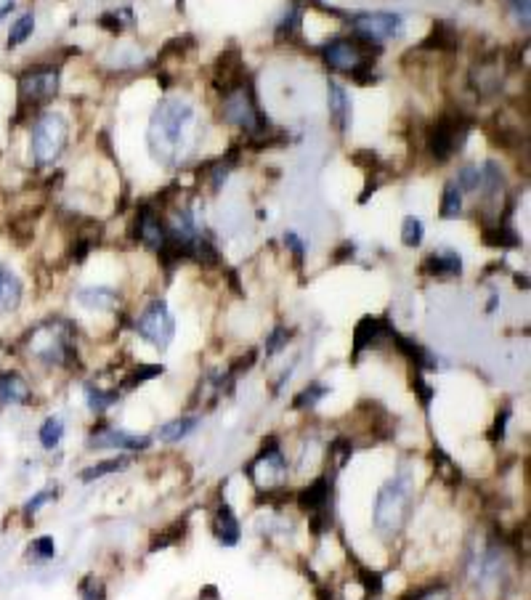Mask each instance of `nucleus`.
<instances>
[{
  "label": "nucleus",
  "mask_w": 531,
  "mask_h": 600,
  "mask_svg": "<svg viewBox=\"0 0 531 600\" xmlns=\"http://www.w3.org/2000/svg\"><path fill=\"white\" fill-rule=\"evenodd\" d=\"M194 128V107L183 99H165L149 120V151L162 165H178L189 146V133Z\"/></svg>",
  "instance_id": "nucleus-1"
},
{
  "label": "nucleus",
  "mask_w": 531,
  "mask_h": 600,
  "mask_svg": "<svg viewBox=\"0 0 531 600\" xmlns=\"http://www.w3.org/2000/svg\"><path fill=\"white\" fill-rule=\"evenodd\" d=\"M412 505V481L409 476H393L382 483L377 489V497H375V508H372V520H375V529L391 537L404 526L407 520V513H409Z\"/></svg>",
  "instance_id": "nucleus-2"
},
{
  "label": "nucleus",
  "mask_w": 531,
  "mask_h": 600,
  "mask_svg": "<svg viewBox=\"0 0 531 600\" xmlns=\"http://www.w3.org/2000/svg\"><path fill=\"white\" fill-rule=\"evenodd\" d=\"M67 136H70V125L61 114L48 112V114L38 117L32 125V157H35V162L38 165H53L67 146Z\"/></svg>",
  "instance_id": "nucleus-3"
},
{
  "label": "nucleus",
  "mask_w": 531,
  "mask_h": 600,
  "mask_svg": "<svg viewBox=\"0 0 531 600\" xmlns=\"http://www.w3.org/2000/svg\"><path fill=\"white\" fill-rule=\"evenodd\" d=\"M30 350L45 364H56V367H67L75 359V345H72V335L67 327H41V330L30 332Z\"/></svg>",
  "instance_id": "nucleus-4"
},
{
  "label": "nucleus",
  "mask_w": 531,
  "mask_h": 600,
  "mask_svg": "<svg viewBox=\"0 0 531 600\" xmlns=\"http://www.w3.org/2000/svg\"><path fill=\"white\" fill-rule=\"evenodd\" d=\"M136 332L146 343H151L157 350H165L171 345L173 335H176V319H173L171 309L165 300H151L146 309L139 314L136 319Z\"/></svg>",
  "instance_id": "nucleus-5"
},
{
  "label": "nucleus",
  "mask_w": 531,
  "mask_h": 600,
  "mask_svg": "<svg viewBox=\"0 0 531 600\" xmlns=\"http://www.w3.org/2000/svg\"><path fill=\"white\" fill-rule=\"evenodd\" d=\"M377 45H370V41L364 38H343V41H332L321 48V59L327 67L338 72H353L361 64L370 61V53H377Z\"/></svg>",
  "instance_id": "nucleus-6"
},
{
  "label": "nucleus",
  "mask_w": 531,
  "mask_h": 600,
  "mask_svg": "<svg viewBox=\"0 0 531 600\" xmlns=\"http://www.w3.org/2000/svg\"><path fill=\"white\" fill-rule=\"evenodd\" d=\"M223 117L229 122H234V125L247 128L252 136L269 130V120H263V114L258 112L252 96L250 93H245V88H237V90H231V93H226V99H223Z\"/></svg>",
  "instance_id": "nucleus-7"
},
{
  "label": "nucleus",
  "mask_w": 531,
  "mask_h": 600,
  "mask_svg": "<svg viewBox=\"0 0 531 600\" xmlns=\"http://www.w3.org/2000/svg\"><path fill=\"white\" fill-rule=\"evenodd\" d=\"M59 93V70L53 67H35L19 77L21 104H43Z\"/></svg>",
  "instance_id": "nucleus-8"
},
{
  "label": "nucleus",
  "mask_w": 531,
  "mask_h": 600,
  "mask_svg": "<svg viewBox=\"0 0 531 600\" xmlns=\"http://www.w3.org/2000/svg\"><path fill=\"white\" fill-rule=\"evenodd\" d=\"M465 128H468V122H457L451 120V117H441V120L436 122L431 128V133H428V149H431L433 160L436 162L449 160L451 154L462 146V141H465Z\"/></svg>",
  "instance_id": "nucleus-9"
},
{
  "label": "nucleus",
  "mask_w": 531,
  "mask_h": 600,
  "mask_svg": "<svg viewBox=\"0 0 531 600\" xmlns=\"http://www.w3.org/2000/svg\"><path fill=\"white\" fill-rule=\"evenodd\" d=\"M351 24L364 41H393L404 35V16L399 14H359Z\"/></svg>",
  "instance_id": "nucleus-10"
},
{
  "label": "nucleus",
  "mask_w": 531,
  "mask_h": 600,
  "mask_svg": "<svg viewBox=\"0 0 531 600\" xmlns=\"http://www.w3.org/2000/svg\"><path fill=\"white\" fill-rule=\"evenodd\" d=\"M90 449H122V451H146L151 446V436L131 433L120 428H93L88 439Z\"/></svg>",
  "instance_id": "nucleus-11"
},
{
  "label": "nucleus",
  "mask_w": 531,
  "mask_h": 600,
  "mask_svg": "<svg viewBox=\"0 0 531 600\" xmlns=\"http://www.w3.org/2000/svg\"><path fill=\"white\" fill-rule=\"evenodd\" d=\"M133 237L149 247V250H160L165 240H168V229L160 220V215L154 213V208L149 205H141L139 213H136V220H133Z\"/></svg>",
  "instance_id": "nucleus-12"
},
{
  "label": "nucleus",
  "mask_w": 531,
  "mask_h": 600,
  "mask_svg": "<svg viewBox=\"0 0 531 600\" xmlns=\"http://www.w3.org/2000/svg\"><path fill=\"white\" fill-rule=\"evenodd\" d=\"M393 327L388 324V319H377V316H364L359 319V324L353 327V359L359 356L361 350L377 345L382 338H391Z\"/></svg>",
  "instance_id": "nucleus-13"
},
{
  "label": "nucleus",
  "mask_w": 531,
  "mask_h": 600,
  "mask_svg": "<svg viewBox=\"0 0 531 600\" xmlns=\"http://www.w3.org/2000/svg\"><path fill=\"white\" fill-rule=\"evenodd\" d=\"M330 500H332V476L330 473H327V476H319V478H313L309 486H303V489L298 491V508H301L303 513L327 510V508H330Z\"/></svg>",
  "instance_id": "nucleus-14"
},
{
  "label": "nucleus",
  "mask_w": 531,
  "mask_h": 600,
  "mask_svg": "<svg viewBox=\"0 0 531 600\" xmlns=\"http://www.w3.org/2000/svg\"><path fill=\"white\" fill-rule=\"evenodd\" d=\"M213 534H215V540L221 542L223 547H237L242 540L240 520H237V515H234V510H231V505L226 500H221L218 502V508H215V515H213Z\"/></svg>",
  "instance_id": "nucleus-15"
},
{
  "label": "nucleus",
  "mask_w": 531,
  "mask_h": 600,
  "mask_svg": "<svg viewBox=\"0 0 531 600\" xmlns=\"http://www.w3.org/2000/svg\"><path fill=\"white\" fill-rule=\"evenodd\" d=\"M32 401V390L27 380L16 372L0 375V407H24Z\"/></svg>",
  "instance_id": "nucleus-16"
},
{
  "label": "nucleus",
  "mask_w": 531,
  "mask_h": 600,
  "mask_svg": "<svg viewBox=\"0 0 531 600\" xmlns=\"http://www.w3.org/2000/svg\"><path fill=\"white\" fill-rule=\"evenodd\" d=\"M422 274H428V277H460L462 274L460 252L454 250L431 252L428 258L422 260Z\"/></svg>",
  "instance_id": "nucleus-17"
},
{
  "label": "nucleus",
  "mask_w": 531,
  "mask_h": 600,
  "mask_svg": "<svg viewBox=\"0 0 531 600\" xmlns=\"http://www.w3.org/2000/svg\"><path fill=\"white\" fill-rule=\"evenodd\" d=\"M393 343H396V348L407 356V359L412 361V367L417 372H433L436 370V359H433V353L428 348H422L420 343H414L412 338H404V335H399V332L393 330Z\"/></svg>",
  "instance_id": "nucleus-18"
},
{
  "label": "nucleus",
  "mask_w": 531,
  "mask_h": 600,
  "mask_svg": "<svg viewBox=\"0 0 531 600\" xmlns=\"http://www.w3.org/2000/svg\"><path fill=\"white\" fill-rule=\"evenodd\" d=\"M21 295H24V287H21L19 277L0 263V314L19 309Z\"/></svg>",
  "instance_id": "nucleus-19"
},
{
  "label": "nucleus",
  "mask_w": 531,
  "mask_h": 600,
  "mask_svg": "<svg viewBox=\"0 0 531 600\" xmlns=\"http://www.w3.org/2000/svg\"><path fill=\"white\" fill-rule=\"evenodd\" d=\"M327 93H330L332 117L338 122V128L345 133V130L351 128V101H348V93H345L338 82H330V85H327Z\"/></svg>",
  "instance_id": "nucleus-20"
},
{
  "label": "nucleus",
  "mask_w": 531,
  "mask_h": 600,
  "mask_svg": "<svg viewBox=\"0 0 531 600\" xmlns=\"http://www.w3.org/2000/svg\"><path fill=\"white\" fill-rule=\"evenodd\" d=\"M197 425H200V417H194V414H183V417H176V420L165 422V425L157 430V439H160L162 444H176V441L186 439L189 433H194Z\"/></svg>",
  "instance_id": "nucleus-21"
},
{
  "label": "nucleus",
  "mask_w": 531,
  "mask_h": 600,
  "mask_svg": "<svg viewBox=\"0 0 531 600\" xmlns=\"http://www.w3.org/2000/svg\"><path fill=\"white\" fill-rule=\"evenodd\" d=\"M483 242H486L489 247H500V250H508V247H518V245H521V237L513 231L510 223L497 220L494 226H486V229H483Z\"/></svg>",
  "instance_id": "nucleus-22"
},
{
  "label": "nucleus",
  "mask_w": 531,
  "mask_h": 600,
  "mask_svg": "<svg viewBox=\"0 0 531 600\" xmlns=\"http://www.w3.org/2000/svg\"><path fill=\"white\" fill-rule=\"evenodd\" d=\"M77 300H80L85 309L104 311V309H114V306H117V292L112 290V287H82V290L77 292Z\"/></svg>",
  "instance_id": "nucleus-23"
},
{
  "label": "nucleus",
  "mask_w": 531,
  "mask_h": 600,
  "mask_svg": "<svg viewBox=\"0 0 531 600\" xmlns=\"http://www.w3.org/2000/svg\"><path fill=\"white\" fill-rule=\"evenodd\" d=\"M183 537H186V520H173L171 526H165V529L151 534L149 552H160V550H165V547H173V545H178Z\"/></svg>",
  "instance_id": "nucleus-24"
},
{
  "label": "nucleus",
  "mask_w": 531,
  "mask_h": 600,
  "mask_svg": "<svg viewBox=\"0 0 531 600\" xmlns=\"http://www.w3.org/2000/svg\"><path fill=\"white\" fill-rule=\"evenodd\" d=\"M128 465H131V460H128V457H112V460H101V462H96V465L85 468V471H80V481H82V483H90V481L104 478V476H114V473L125 471Z\"/></svg>",
  "instance_id": "nucleus-25"
},
{
  "label": "nucleus",
  "mask_w": 531,
  "mask_h": 600,
  "mask_svg": "<svg viewBox=\"0 0 531 600\" xmlns=\"http://www.w3.org/2000/svg\"><path fill=\"white\" fill-rule=\"evenodd\" d=\"M120 401V390H104L96 385H85V404L93 414H104V412L114 407Z\"/></svg>",
  "instance_id": "nucleus-26"
},
{
  "label": "nucleus",
  "mask_w": 531,
  "mask_h": 600,
  "mask_svg": "<svg viewBox=\"0 0 531 600\" xmlns=\"http://www.w3.org/2000/svg\"><path fill=\"white\" fill-rule=\"evenodd\" d=\"M61 439H64V422H61V417H45L41 430H38L41 446L45 451H53L61 444Z\"/></svg>",
  "instance_id": "nucleus-27"
},
{
  "label": "nucleus",
  "mask_w": 531,
  "mask_h": 600,
  "mask_svg": "<svg viewBox=\"0 0 531 600\" xmlns=\"http://www.w3.org/2000/svg\"><path fill=\"white\" fill-rule=\"evenodd\" d=\"M457 45V32L451 30L446 21H436L433 32L428 35V41L422 43V48H439V50H451Z\"/></svg>",
  "instance_id": "nucleus-28"
},
{
  "label": "nucleus",
  "mask_w": 531,
  "mask_h": 600,
  "mask_svg": "<svg viewBox=\"0 0 531 600\" xmlns=\"http://www.w3.org/2000/svg\"><path fill=\"white\" fill-rule=\"evenodd\" d=\"M327 457H330L335 471H343V468H345L353 457V441L348 439V436H338V439H332L330 446H327Z\"/></svg>",
  "instance_id": "nucleus-29"
},
{
  "label": "nucleus",
  "mask_w": 531,
  "mask_h": 600,
  "mask_svg": "<svg viewBox=\"0 0 531 600\" xmlns=\"http://www.w3.org/2000/svg\"><path fill=\"white\" fill-rule=\"evenodd\" d=\"M481 186L486 197H497L502 189H505V176H502L500 165L497 162H483L481 168Z\"/></svg>",
  "instance_id": "nucleus-30"
},
{
  "label": "nucleus",
  "mask_w": 531,
  "mask_h": 600,
  "mask_svg": "<svg viewBox=\"0 0 531 600\" xmlns=\"http://www.w3.org/2000/svg\"><path fill=\"white\" fill-rule=\"evenodd\" d=\"M330 393V388L327 385H321V382H311V385H306V388L292 399V409H313L316 404H319L324 396Z\"/></svg>",
  "instance_id": "nucleus-31"
},
{
  "label": "nucleus",
  "mask_w": 531,
  "mask_h": 600,
  "mask_svg": "<svg viewBox=\"0 0 531 600\" xmlns=\"http://www.w3.org/2000/svg\"><path fill=\"white\" fill-rule=\"evenodd\" d=\"M162 372H165V367L162 364H141V367H136V370L125 377V380L120 382V388L122 390H133V388H139L141 382H146V380H154V377H160Z\"/></svg>",
  "instance_id": "nucleus-32"
},
{
  "label": "nucleus",
  "mask_w": 531,
  "mask_h": 600,
  "mask_svg": "<svg viewBox=\"0 0 531 600\" xmlns=\"http://www.w3.org/2000/svg\"><path fill=\"white\" fill-rule=\"evenodd\" d=\"M462 213V191L457 189V183H446L441 194V218H457Z\"/></svg>",
  "instance_id": "nucleus-33"
},
{
  "label": "nucleus",
  "mask_w": 531,
  "mask_h": 600,
  "mask_svg": "<svg viewBox=\"0 0 531 600\" xmlns=\"http://www.w3.org/2000/svg\"><path fill=\"white\" fill-rule=\"evenodd\" d=\"M356 579H359L361 590H364L367 598H377V595L382 592V574L380 571L370 569V566H359V569H356Z\"/></svg>",
  "instance_id": "nucleus-34"
},
{
  "label": "nucleus",
  "mask_w": 531,
  "mask_h": 600,
  "mask_svg": "<svg viewBox=\"0 0 531 600\" xmlns=\"http://www.w3.org/2000/svg\"><path fill=\"white\" fill-rule=\"evenodd\" d=\"M422 237H425V226L417 215H407L404 223H401V242L404 247H420Z\"/></svg>",
  "instance_id": "nucleus-35"
},
{
  "label": "nucleus",
  "mask_w": 531,
  "mask_h": 600,
  "mask_svg": "<svg viewBox=\"0 0 531 600\" xmlns=\"http://www.w3.org/2000/svg\"><path fill=\"white\" fill-rule=\"evenodd\" d=\"M32 32H35V16H32V14L19 16V19L14 21V27H11L9 48H16V45H21V43H27L32 38Z\"/></svg>",
  "instance_id": "nucleus-36"
},
{
  "label": "nucleus",
  "mask_w": 531,
  "mask_h": 600,
  "mask_svg": "<svg viewBox=\"0 0 531 600\" xmlns=\"http://www.w3.org/2000/svg\"><path fill=\"white\" fill-rule=\"evenodd\" d=\"M433 462H436V473L441 476L446 483H460V468L454 465V460H451L449 454L444 449H436L433 451Z\"/></svg>",
  "instance_id": "nucleus-37"
},
{
  "label": "nucleus",
  "mask_w": 531,
  "mask_h": 600,
  "mask_svg": "<svg viewBox=\"0 0 531 600\" xmlns=\"http://www.w3.org/2000/svg\"><path fill=\"white\" fill-rule=\"evenodd\" d=\"M77 590H80V600H107V584H104V579L93 577V574H88L80 582Z\"/></svg>",
  "instance_id": "nucleus-38"
},
{
  "label": "nucleus",
  "mask_w": 531,
  "mask_h": 600,
  "mask_svg": "<svg viewBox=\"0 0 531 600\" xmlns=\"http://www.w3.org/2000/svg\"><path fill=\"white\" fill-rule=\"evenodd\" d=\"M30 558H35L38 563L56 558V542H53V537H38V540H32Z\"/></svg>",
  "instance_id": "nucleus-39"
},
{
  "label": "nucleus",
  "mask_w": 531,
  "mask_h": 600,
  "mask_svg": "<svg viewBox=\"0 0 531 600\" xmlns=\"http://www.w3.org/2000/svg\"><path fill=\"white\" fill-rule=\"evenodd\" d=\"M457 189L460 191H476L481 189V171L476 165H465L457 173Z\"/></svg>",
  "instance_id": "nucleus-40"
},
{
  "label": "nucleus",
  "mask_w": 531,
  "mask_h": 600,
  "mask_svg": "<svg viewBox=\"0 0 531 600\" xmlns=\"http://www.w3.org/2000/svg\"><path fill=\"white\" fill-rule=\"evenodd\" d=\"M407 600H451V592L446 584H428V587L414 590Z\"/></svg>",
  "instance_id": "nucleus-41"
},
{
  "label": "nucleus",
  "mask_w": 531,
  "mask_h": 600,
  "mask_svg": "<svg viewBox=\"0 0 531 600\" xmlns=\"http://www.w3.org/2000/svg\"><path fill=\"white\" fill-rule=\"evenodd\" d=\"M56 494H59V489H43V491H38L32 500L24 502V518H32L35 513L41 510L43 505H48L50 500H56Z\"/></svg>",
  "instance_id": "nucleus-42"
},
{
  "label": "nucleus",
  "mask_w": 531,
  "mask_h": 600,
  "mask_svg": "<svg viewBox=\"0 0 531 600\" xmlns=\"http://www.w3.org/2000/svg\"><path fill=\"white\" fill-rule=\"evenodd\" d=\"M309 529H311V534H313V537L327 534V531L332 529V513H330V508H327V510H319V513H311Z\"/></svg>",
  "instance_id": "nucleus-43"
},
{
  "label": "nucleus",
  "mask_w": 531,
  "mask_h": 600,
  "mask_svg": "<svg viewBox=\"0 0 531 600\" xmlns=\"http://www.w3.org/2000/svg\"><path fill=\"white\" fill-rule=\"evenodd\" d=\"M287 341H290V332H287V327H274V330H271V335L266 338V356L279 353V350L287 345Z\"/></svg>",
  "instance_id": "nucleus-44"
},
{
  "label": "nucleus",
  "mask_w": 531,
  "mask_h": 600,
  "mask_svg": "<svg viewBox=\"0 0 531 600\" xmlns=\"http://www.w3.org/2000/svg\"><path fill=\"white\" fill-rule=\"evenodd\" d=\"M284 247L295 255V263L303 266V258H306V242H303L295 231H287V234H284Z\"/></svg>",
  "instance_id": "nucleus-45"
},
{
  "label": "nucleus",
  "mask_w": 531,
  "mask_h": 600,
  "mask_svg": "<svg viewBox=\"0 0 531 600\" xmlns=\"http://www.w3.org/2000/svg\"><path fill=\"white\" fill-rule=\"evenodd\" d=\"M412 385H414V390H417V396H420L422 407H431L433 396H436V390L428 385V382L422 380V372L414 370V380H412Z\"/></svg>",
  "instance_id": "nucleus-46"
},
{
  "label": "nucleus",
  "mask_w": 531,
  "mask_h": 600,
  "mask_svg": "<svg viewBox=\"0 0 531 600\" xmlns=\"http://www.w3.org/2000/svg\"><path fill=\"white\" fill-rule=\"evenodd\" d=\"M508 420H510V407L500 409L497 420H494V428H491V441H502L505 439V430H508Z\"/></svg>",
  "instance_id": "nucleus-47"
},
{
  "label": "nucleus",
  "mask_w": 531,
  "mask_h": 600,
  "mask_svg": "<svg viewBox=\"0 0 531 600\" xmlns=\"http://www.w3.org/2000/svg\"><path fill=\"white\" fill-rule=\"evenodd\" d=\"M510 3V11L513 16H515V21L521 24V27H529V0H508Z\"/></svg>",
  "instance_id": "nucleus-48"
},
{
  "label": "nucleus",
  "mask_w": 531,
  "mask_h": 600,
  "mask_svg": "<svg viewBox=\"0 0 531 600\" xmlns=\"http://www.w3.org/2000/svg\"><path fill=\"white\" fill-rule=\"evenodd\" d=\"M88 250H90V240H85V237H80V240L72 245V260H85V255H88Z\"/></svg>",
  "instance_id": "nucleus-49"
},
{
  "label": "nucleus",
  "mask_w": 531,
  "mask_h": 600,
  "mask_svg": "<svg viewBox=\"0 0 531 600\" xmlns=\"http://www.w3.org/2000/svg\"><path fill=\"white\" fill-rule=\"evenodd\" d=\"M356 255V245L353 242H345V245H340L338 247V252H335V263H343V260H348Z\"/></svg>",
  "instance_id": "nucleus-50"
},
{
  "label": "nucleus",
  "mask_w": 531,
  "mask_h": 600,
  "mask_svg": "<svg viewBox=\"0 0 531 600\" xmlns=\"http://www.w3.org/2000/svg\"><path fill=\"white\" fill-rule=\"evenodd\" d=\"M101 24H104L107 30H112V32H120L122 30V24H120V19H117V14H104V16H101Z\"/></svg>",
  "instance_id": "nucleus-51"
},
{
  "label": "nucleus",
  "mask_w": 531,
  "mask_h": 600,
  "mask_svg": "<svg viewBox=\"0 0 531 600\" xmlns=\"http://www.w3.org/2000/svg\"><path fill=\"white\" fill-rule=\"evenodd\" d=\"M200 598H202V600H208V598H210V600H215V598H218V590H215V587H213V584H208V587H205V590L200 592Z\"/></svg>",
  "instance_id": "nucleus-52"
},
{
  "label": "nucleus",
  "mask_w": 531,
  "mask_h": 600,
  "mask_svg": "<svg viewBox=\"0 0 531 600\" xmlns=\"http://www.w3.org/2000/svg\"><path fill=\"white\" fill-rule=\"evenodd\" d=\"M11 11H14V3H6V6H3V9H0V21L6 19V16H9Z\"/></svg>",
  "instance_id": "nucleus-53"
},
{
  "label": "nucleus",
  "mask_w": 531,
  "mask_h": 600,
  "mask_svg": "<svg viewBox=\"0 0 531 600\" xmlns=\"http://www.w3.org/2000/svg\"><path fill=\"white\" fill-rule=\"evenodd\" d=\"M178 9H183V0H178Z\"/></svg>",
  "instance_id": "nucleus-54"
}]
</instances>
